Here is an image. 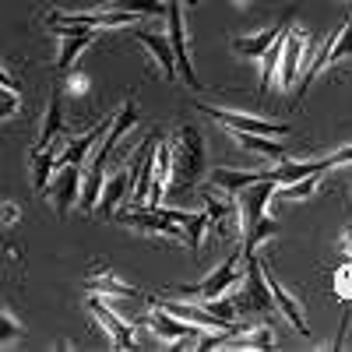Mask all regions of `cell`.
I'll use <instances>...</instances> for the list:
<instances>
[{"instance_id":"4","label":"cell","mask_w":352,"mask_h":352,"mask_svg":"<svg viewBox=\"0 0 352 352\" xmlns=\"http://www.w3.org/2000/svg\"><path fill=\"white\" fill-rule=\"evenodd\" d=\"M314 60V43L307 36V28L296 25V21H289L285 28V36H282V60H278V92H289L292 85L300 81V67Z\"/></svg>"},{"instance_id":"1","label":"cell","mask_w":352,"mask_h":352,"mask_svg":"<svg viewBox=\"0 0 352 352\" xmlns=\"http://www.w3.org/2000/svg\"><path fill=\"white\" fill-rule=\"evenodd\" d=\"M169 155H173V176L169 190L173 194H194V187L204 176V134L190 124L176 127L169 138Z\"/></svg>"},{"instance_id":"13","label":"cell","mask_w":352,"mask_h":352,"mask_svg":"<svg viewBox=\"0 0 352 352\" xmlns=\"http://www.w3.org/2000/svg\"><path fill=\"white\" fill-rule=\"evenodd\" d=\"M56 219H67L78 208V194H81V162H67V166H56L53 169V180L46 187Z\"/></svg>"},{"instance_id":"24","label":"cell","mask_w":352,"mask_h":352,"mask_svg":"<svg viewBox=\"0 0 352 352\" xmlns=\"http://www.w3.org/2000/svg\"><path fill=\"white\" fill-rule=\"evenodd\" d=\"M21 116V92L14 85H0V120H14Z\"/></svg>"},{"instance_id":"10","label":"cell","mask_w":352,"mask_h":352,"mask_svg":"<svg viewBox=\"0 0 352 352\" xmlns=\"http://www.w3.org/2000/svg\"><path fill=\"white\" fill-rule=\"evenodd\" d=\"M201 113L208 120L222 124L226 131H247V134H264V138H285L289 127L285 124H275V120H264V116H254V113H243V109H219V106H201Z\"/></svg>"},{"instance_id":"5","label":"cell","mask_w":352,"mask_h":352,"mask_svg":"<svg viewBox=\"0 0 352 352\" xmlns=\"http://www.w3.org/2000/svg\"><path fill=\"white\" fill-rule=\"evenodd\" d=\"M113 222H120L134 232H144V236H155V240H184L187 243V232L184 226L169 215V208H120L113 215Z\"/></svg>"},{"instance_id":"30","label":"cell","mask_w":352,"mask_h":352,"mask_svg":"<svg viewBox=\"0 0 352 352\" xmlns=\"http://www.w3.org/2000/svg\"><path fill=\"white\" fill-rule=\"evenodd\" d=\"M349 78H352V74H349Z\"/></svg>"},{"instance_id":"23","label":"cell","mask_w":352,"mask_h":352,"mask_svg":"<svg viewBox=\"0 0 352 352\" xmlns=\"http://www.w3.org/2000/svg\"><path fill=\"white\" fill-rule=\"evenodd\" d=\"M21 320L4 307V303H0V345H14V342H21Z\"/></svg>"},{"instance_id":"14","label":"cell","mask_w":352,"mask_h":352,"mask_svg":"<svg viewBox=\"0 0 352 352\" xmlns=\"http://www.w3.org/2000/svg\"><path fill=\"white\" fill-rule=\"evenodd\" d=\"M264 278H268V289H272V303H275V310L289 320L292 328H296L300 335H310V324H307V317H303V303L292 296V292L282 285V278L275 275V268L272 264H264Z\"/></svg>"},{"instance_id":"3","label":"cell","mask_w":352,"mask_h":352,"mask_svg":"<svg viewBox=\"0 0 352 352\" xmlns=\"http://www.w3.org/2000/svg\"><path fill=\"white\" fill-rule=\"evenodd\" d=\"M345 56H352V14L345 18V25L338 28V32H331V36L324 39V46L314 50V60L303 67V78L292 85V88H296V92H292V96H296V102L310 92V85H314V78H317L320 71L331 67V64H338V60H345Z\"/></svg>"},{"instance_id":"27","label":"cell","mask_w":352,"mask_h":352,"mask_svg":"<svg viewBox=\"0 0 352 352\" xmlns=\"http://www.w3.org/2000/svg\"><path fill=\"white\" fill-rule=\"evenodd\" d=\"M342 254L352 261V229H345V232H342Z\"/></svg>"},{"instance_id":"9","label":"cell","mask_w":352,"mask_h":352,"mask_svg":"<svg viewBox=\"0 0 352 352\" xmlns=\"http://www.w3.org/2000/svg\"><path fill=\"white\" fill-rule=\"evenodd\" d=\"M85 310L92 314V320L106 331V338H109V345L113 349H134L138 345V335H134V328L127 324V320L116 314L113 307H109V300L106 296H99V292H92L88 296V303H85Z\"/></svg>"},{"instance_id":"2","label":"cell","mask_w":352,"mask_h":352,"mask_svg":"<svg viewBox=\"0 0 352 352\" xmlns=\"http://www.w3.org/2000/svg\"><path fill=\"white\" fill-rule=\"evenodd\" d=\"M236 289L240 292L232 296V303H236L240 314H268V310H275L268 278H264V264H261L257 254H243V272H240Z\"/></svg>"},{"instance_id":"18","label":"cell","mask_w":352,"mask_h":352,"mask_svg":"<svg viewBox=\"0 0 352 352\" xmlns=\"http://www.w3.org/2000/svg\"><path fill=\"white\" fill-rule=\"evenodd\" d=\"M88 292H99V296L113 300V303H134V300H144V292L131 282H124L120 275H113V272H99L88 278Z\"/></svg>"},{"instance_id":"20","label":"cell","mask_w":352,"mask_h":352,"mask_svg":"<svg viewBox=\"0 0 352 352\" xmlns=\"http://www.w3.org/2000/svg\"><path fill=\"white\" fill-rule=\"evenodd\" d=\"M64 138V96L56 92H50V102H46V116H43V124H39V138H36V144H32V152H39V148H50L53 141H60Z\"/></svg>"},{"instance_id":"19","label":"cell","mask_w":352,"mask_h":352,"mask_svg":"<svg viewBox=\"0 0 352 352\" xmlns=\"http://www.w3.org/2000/svg\"><path fill=\"white\" fill-rule=\"evenodd\" d=\"M264 176H268L264 169L257 173V169H229V166H219V169L208 173V184H212V190H222L226 197H236L243 187L264 180Z\"/></svg>"},{"instance_id":"15","label":"cell","mask_w":352,"mask_h":352,"mask_svg":"<svg viewBox=\"0 0 352 352\" xmlns=\"http://www.w3.org/2000/svg\"><path fill=\"white\" fill-rule=\"evenodd\" d=\"M201 197V208L208 215V226L219 232V236H229V232L240 229V215H236V197H215L212 190H194Z\"/></svg>"},{"instance_id":"25","label":"cell","mask_w":352,"mask_h":352,"mask_svg":"<svg viewBox=\"0 0 352 352\" xmlns=\"http://www.w3.org/2000/svg\"><path fill=\"white\" fill-rule=\"evenodd\" d=\"M18 219H21V208H18L14 201H4V204H0V222H4V226H14Z\"/></svg>"},{"instance_id":"12","label":"cell","mask_w":352,"mask_h":352,"mask_svg":"<svg viewBox=\"0 0 352 352\" xmlns=\"http://www.w3.org/2000/svg\"><path fill=\"white\" fill-rule=\"evenodd\" d=\"M275 180L272 176H264V180H257V184H250V187H243L240 194H236V215H240V236L243 232H250L264 215H268V204H272V194H275Z\"/></svg>"},{"instance_id":"8","label":"cell","mask_w":352,"mask_h":352,"mask_svg":"<svg viewBox=\"0 0 352 352\" xmlns=\"http://www.w3.org/2000/svg\"><path fill=\"white\" fill-rule=\"evenodd\" d=\"M144 328H148L159 342H173V345H194L201 335H208L212 328H201L194 320H184V317H173L166 314L159 303L144 314Z\"/></svg>"},{"instance_id":"11","label":"cell","mask_w":352,"mask_h":352,"mask_svg":"<svg viewBox=\"0 0 352 352\" xmlns=\"http://www.w3.org/2000/svg\"><path fill=\"white\" fill-rule=\"evenodd\" d=\"M131 180H134V152L124 166H116L113 173H106V180H102V190H99V201H96V212L99 219H113L116 212L124 208V201L131 194Z\"/></svg>"},{"instance_id":"28","label":"cell","mask_w":352,"mask_h":352,"mask_svg":"<svg viewBox=\"0 0 352 352\" xmlns=\"http://www.w3.org/2000/svg\"><path fill=\"white\" fill-rule=\"evenodd\" d=\"M0 85H14V88H18V81H14V78L4 71V67H0Z\"/></svg>"},{"instance_id":"21","label":"cell","mask_w":352,"mask_h":352,"mask_svg":"<svg viewBox=\"0 0 352 352\" xmlns=\"http://www.w3.org/2000/svg\"><path fill=\"white\" fill-rule=\"evenodd\" d=\"M229 138L240 144L243 152H250V155H257V159H268V162H282V159H289L285 152H282V144H278V138H264V134H247V131H229Z\"/></svg>"},{"instance_id":"6","label":"cell","mask_w":352,"mask_h":352,"mask_svg":"<svg viewBox=\"0 0 352 352\" xmlns=\"http://www.w3.org/2000/svg\"><path fill=\"white\" fill-rule=\"evenodd\" d=\"M240 264H243V250L229 254L219 268H212L201 282H194V285H176L173 292H180V296H187V300H197V303L219 300V296H226L229 289H236V282H240Z\"/></svg>"},{"instance_id":"29","label":"cell","mask_w":352,"mask_h":352,"mask_svg":"<svg viewBox=\"0 0 352 352\" xmlns=\"http://www.w3.org/2000/svg\"><path fill=\"white\" fill-rule=\"evenodd\" d=\"M180 4H184V8H194V4H197V0H180Z\"/></svg>"},{"instance_id":"17","label":"cell","mask_w":352,"mask_h":352,"mask_svg":"<svg viewBox=\"0 0 352 352\" xmlns=\"http://www.w3.org/2000/svg\"><path fill=\"white\" fill-rule=\"evenodd\" d=\"M289 21H292V14H289L285 21H275V25H268V28H261V32H254V36H236L229 46H232V53H236L240 60H261V53L285 32Z\"/></svg>"},{"instance_id":"26","label":"cell","mask_w":352,"mask_h":352,"mask_svg":"<svg viewBox=\"0 0 352 352\" xmlns=\"http://www.w3.org/2000/svg\"><path fill=\"white\" fill-rule=\"evenodd\" d=\"M67 92H71V96L88 92V78H85V74H78V71H71V74H67Z\"/></svg>"},{"instance_id":"16","label":"cell","mask_w":352,"mask_h":352,"mask_svg":"<svg viewBox=\"0 0 352 352\" xmlns=\"http://www.w3.org/2000/svg\"><path fill=\"white\" fill-rule=\"evenodd\" d=\"M134 46H141L144 53L152 56L155 71L166 78V81H176V60H173V50H169V39L166 32H134Z\"/></svg>"},{"instance_id":"22","label":"cell","mask_w":352,"mask_h":352,"mask_svg":"<svg viewBox=\"0 0 352 352\" xmlns=\"http://www.w3.org/2000/svg\"><path fill=\"white\" fill-rule=\"evenodd\" d=\"M109 11H127L134 18H162L166 14V0H109Z\"/></svg>"},{"instance_id":"7","label":"cell","mask_w":352,"mask_h":352,"mask_svg":"<svg viewBox=\"0 0 352 352\" xmlns=\"http://www.w3.org/2000/svg\"><path fill=\"white\" fill-rule=\"evenodd\" d=\"M169 21L166 28V39H169V50H173V60H176V74L184 78L187 88H201V78L194 71V60H190V43H187V21H184V4L180 0H166V14Z\"/></svg>"}]
</instances>
